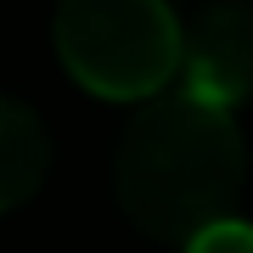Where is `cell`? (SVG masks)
<instances>
[{
	"label": "cell",
	"instance_id": "277c9868",
	"mask_svg": "<svg viewBox=\"0 0 253 253\" xmlns=\"http://www.w3.org/2000/svg\"><path fill=\"white\" fill-rule=\"evenodd\" d=\"M51 169V135L34 107L0 96V214L23 208Z\"/></svg>",
	"mask_w": 253,
	"mask_h": 253
},
{
	"label": "cell",
	"instance_id": "5b68a950",
	"mask_svg": "<svg viewBox=\"0 0 253 253\" xmlns=\"http://www.w3.org/2000/svg\"><path fill=\"white\" fill-rule=\"evenodd\" d=\"M186 253H253V225L231 214V219H219V225L197 231L186 242Z\"/></svg>",
	"mask_w": 253,
	"mask_h": 253
},
{
	"label": "cell",
	"instance_id": "7a4b0ae2",
	"mask_svg": "<svg viewBox=\"0 0 253 253\" xmlns=\"http://www.w3.org/2000/svg\"><path fill=\"white\" fill-rule=\"evenodd\" d=\"M51 40L73 84L107 101H158L186 56L169 0H62Z\"/></svg>",
	"mask_w": 253,
	"mask_h": 253
},
{
	"label": "cell",
	"instance_id": "6da1fadb",
	"mask_svg": "<svg viewBox=\"0 0 253 253\" xmlns=\"http://www.w3.org/2000/svg\"><path fill=\"white\" fill-rule=\"evenodd\" d=\"M248 180V146L231 113L197 96H158L135 113L113 158V186L135 231L158 242H191L231 219Z\"/></svg>",
	"mask_w": 253,
	"mask_h": 253
},
{
	"label": "cell",
	"instance_id": "3957f363",
	"mask_svg": "<svg viewBox=\"0 0 253 253\" xmlns=\"http://www.w3.org/2000/svg\"><path fill=\"white\" fill-rule=\"evenodd\" d=\"M186 96L231 113L253 96V0H214L186 28Z\"/></svg>",
	"mask_w": 253,
	"mask_h": 253
}]
</instances>
